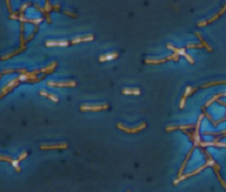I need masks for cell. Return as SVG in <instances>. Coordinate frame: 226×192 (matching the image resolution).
<instances>
[{
	"mask_svg": "<svg viewBox=\"0 0 226 192\" xmlns=\"http://www.w3.org/2000/svg\"><path fill=\"white\" fill-rule=\"evenodd\" d=\"M190 128H195L194 125H183V126H169L167 127V131H171V130H174V129H182V130H187V129Z\"/></svg>",
	"mask_w": 226,
	"mask_h": 192,
	"instance_id": "e0dca14e",
	"label": "cell"
},
{
	"mask_svg": "<svg viewBox=\"0 0 226 192\" xmlns=\"http://www.w3.org/2000/svg\"><path fill=\"white\" fill-rule=\"evenodd\" d=\"M191 48H199V49H202V48H204V46L202 45L201 43H197V44H192V43H189L187 45V49H191Z\"/></svg>",
	"mask_w": 226,
	"mask_h": 192,
	"instance_id": "d4e9b609",
	"label": "cell"
},
{
	"mask_svg": "<svg viewBox=\"0 0 226 192\" xmlns=\"http://www.w3.org/2000/svg\"><path fill=\"white\" fill-rule=\"evenodd\" d=\"M167 48H168V49H170L171 51H173V53L178 54V55H182V56H184V58L187 60V62H190V63H191V64H193V62H194V61H193L192 56H190L189 54L187 53L185 49H177V48H174V46H173L172 44H170V43L167 44Z\"/></svg>",
	"mask_w": 226,
	"mask_h": 192,
	"instance_id": "3957f363",
	"label": "cell"
},
{
	"mask_svg": "<svg viewBox=\"0 0 226 192\" xmlns=\"http://www.w3.org/2000/svg\"><path fill=\"white\" fill-rule=\"evenodd\" d=\"M217 103H219V105H222V106H225L226 107V102H224V101L219 100V101H217Z\"/></svg>",
	"mask_w": 226,
	"mask_h": 192,
	"instance_id": "4dcf8cb0",
	"label": "cell"
},
{
	"mask_svg": "<svg viewBox=\"0 0 226 192\" xmlns=\"http://www.w3.org/2000/svg\"><path fill=\"white\" fill-rule=\"evenodd\" d=\"M64 13H65V15H67V16H70V17H72V18H76V15L75 13H73V12H70V11H64Z\"/></svg>",
	"mask_w": 226,
	"mask_h": 192,
	"instance_id": "f546056e",
	"label": "cell"
},
{
	"mask_svg": "<svg viewBox=\"0 0 226 192\" xmlns=\"http://www.w3.org/2000/svg\"><path fill=\"white\" fill-rule=\"evenodd\" d=\"M219 84H226V81H214V82H210V83H205L201 87H211V86L214 85H219Z\"/></svg>",
	"mask_w": 226,
	"mask_h": 192,
	"instance_id": "7402d4cb",
	"label": "cell"
},
{
	"mask_svg": "<svg viewBox=\"0 0 226 192\" xmlns=\"http://www.w3.org/2000/svg\"><path fill=\"white\" fill-rule=\"evenodd\" d=\"M53 10H56V11H58V10H60V5H58V3H55V5L53 6Z\"/></svg>",
	"mask_w": 226,
	"mask_h": 192,
	"instance_id": "1f68e13d",
	"label": "cell"
},
{
	"mask_svg": "<svg viewBox=\"0 0 226 192\" xmlns=\"http://www.w3.org/2000/svg\"><path fill=\"white\" fill-rule=\"evenodd\" d=\"M195 35H196V37L199 38V40H200V43H201L202 45L204 46L205 49H207V50H209V52H212V48L209 45V44L206 43V42L204 41V40H203V38H202V35H201V34H200L199 32H195Z\"/></svg>",
	"mask_w": 226,
	"mask_h": 192,
	"instance_id": "44dd1931",
	"label": "cell"
},
{
	"mask_svg": "<svg viewBox=\"0 0 226 192\" xmlns=\"http://www.w3.org/2000/svg\"><path fill=\"white\" fill-rule=\"evenodd\" d=\"M122 94H128V95H139L140 94V90L137 87H128L122 90Z\"/></svg>",
	"mask_w": 226,
	"mask_h": 192,
	"instance_id": "ac0fdd59",
	"label": "cell"
},
{
	"mask_svg": "<svg viewBox=\"0 0 226 192\" xmlns=\"http://www.w3.org/2000/svg\"><path fill=\"white\" fill-rule=\"evenodd\" d=\"M27 157H28V152H23V153H21V155H20V157L18 158V160H19V161L25 160V159L27 158Z\"/></svg>",
	"mask_w": 226,
	"mask_h": 192,
	"instance_id": "f1b7e54d",
	"label": "cell"
},
{
	"mask_svg": "<svg viewBox=\"0 0 226 192\" xmlns=\"http://www.w3.org/2000/svg\"><path fill=\"white\" fill-rule=\"evenodd\" d=\"M128 192H129V191H128Z\"/></svg>",
	"mask_w": 226,
	"mask_h": 192,
	"instance_id": "e575fe53",
	"label": "cell"
},
{
	"mask_svg": "<svg viewBox=\"0 0 226 192\" xmlns=\"http://www.w3.org/2000/svg\"><path fill=\"white\" fill-rule=\"evenodd\" d=\"M19 83H20V80L18 77H16V78H13V80L10 81L7 85H6L5 87L1 90V97H3V96H5V95L7 94L8 92H10V91L12 90L13 87H16V86L19 85Z\"/></svg>",
	"mask_w": 226,
	"mask_h": 192,
	"instance_id": "8992f818",
	"label": "cell"
},
{
	"mask_svg": "<svg viewBox=\"0 0 226 192\" xmlns=\"http://www.w3.org/2000/svg\"><path fill=\"white\" fill-rule=\"evenodd\" d=\"M6 3H7V6H8V10H9L10 12H11V7H10V1H6Z\"/></svg>",
	"mask_w": 226,
	"mask_h": 192,
	"instance_id": "836d02e7",
	"label": "cell"
},
{
	"mask_svg": "<svg viewBox=\"0 0 226 192\" xmlns=\"http://www.w3.org/2000/svg\"><path fill=\"white\" fill-rule=\"evenodd\" d=\"M0 159H1L2 161H8V162H10L11 165H12V167L16 169V171H17V172H20V170H21V169H20V167H19V162H20V161L18 160V159L9 158V157H7V156H3V155L1 156V157H0Z\"/></svg>",
	"mask_w": 226,
	"mask_h": 192,
	"instance_id": "30bf717a",
	"label": "cell"
},
{
	"mask_svg": "<svg viewBox=\"0 0 226 192\" xmlns=\"http://www.w3.org/2000/svg\"><path fill=\"white\" fill-rule=\"evenodd\" d=\"M33 37H34V32H33V33H32V34H30L29 37L27 38V42H29L30 40H32V39H33Z\"/></svg>",
	"mask_w": 226,
	"mask_h": 192,
	"instance_id": "d6a6232c",
	"label": "cell"
},
{
	"mask_svg": "<svg viewBox=\"0 0 226 192\" xmlns=\"http://www.w3.org/2000/svg\"><path fill=\"white\" fill-rule=\"evenodd\" d=\"M226 96V93H219V94H216V95H214L213 97L211 98L210 101H207L206 102V104L204 105V107L206 108V107H209V106H211L212 104H213L214 102H217L219 100H221L222 97H225Z\"/></svg>",
	"mask_w": 226,
	"mask_h": 192,
	"instance_id": "4fadbf2b",
	"label": "cell"
},
{
	"mask_svg": "<svg viewBox=\"0 0 226 192\" xmlns=\"http://www.w3.org/2000/svg\"><path fill=\"white\" fill-rule=\"evenodd\" d=\"M118 56V54L116 52H112V53H107L105 55L99 56V62H106V61H110V60H114Z\"/></svg>",
	"mask_w": 226,
	"mask_h": 192,
	"instance_id": "9a60e30c",
	"label": "cell"
},
{
	"mask_svg": "<svg viewBox=\"0 0 226 192\" xmlns=\"http://www.w3.org/2000/svg\"><path fill=\"white\" fill-rule=\"evenodd\" d=\"M92 40H94V35H92V34H88V35H86V37L78 38V39H74L73 41L71 42V43H72V44H77V43H81V42L92 41Z\"/></svg>",
	"mask_w": 226,
	"mask_h": 192,
	"instance_id": "2e32d148",
	"label": "cell"
},
{
	"mask_svg": "<svg viewBox=\"0 0 226 192\" xmlns=\"http://www.w3.org/2000/svg\"><path fill=\"white\" fill-rule=\"evenodd\" d=\"M221 17V15H219V13H216V15L214 16V17H212V18H210L209 20H205V21H206V25L207 23H210V22H213L214 20H216V19H219V18Z\"/></svg>",
	"mask_w": 226,
	"mask_h": 192,
	"instance_id": "4316f807",
	"label": "cell"
},
{
	"mask_svg": "<svg viewBox=\"0 0 226 192\" xmlns=\"http://www.w3.org/2000/svg\"><path fill=\"white\" fill-rule=\"evenodd\" d=\"M40 95H41V96H44V97H46V98H50V100L53 101V102H58V97H56L54 94L45 92V91H41V92H40Z\"/></svg>",
	"mask_w": 226,
	"mask_h": 192,
	"instance_id": "d6986e66",
	"label": "cell"
},
{
	"mask_svg": "<svg viewBox=\"0 0 226 192\" xmlns=\"http://www.w3.org/2000/svg\"><path fill=\"white\" fill-rule=\"evenodd\" d=\"M15 72H18V73H22V74L28 73V72L25 70V68H10V70L2 71V72H1V75H3V74H7V73H15Z\"/></svg>",
	"mask_w": 226,
	"mask_h": 192,
	"instance_id": "ffe728a7",
	"label": "cell"
},
{
	"mask_svg": "<svg viewBox=\"0 0 226 192\" xmlns=\"http://www.w3.org/2000/svg\"><path fill=\"white\" fill-rule=\"evenodd\" d=\"M40 148L42 150H53V149H65L67 148V143H54V145H42Z\"/></svg>",
	"mask_w": 226,
	"mask_h": 192,
	"instance_id": "9c48e42d",
	"label": "cell"
},
{
	"mask_svg": "<svg viewBox=\"0 0 226 192\" xmlns=\"http://www.w3.org/2000/svg\"><path fill=\"white\" fill-rule=\"evenodd\" d=\"M196 90H197V87L192 88V87H191V86H187V90H185V92H184V94H183V96H182V100H181L180 108H183V107H184V104H185V101H187V96H189V95L192 94V93H194Z\"/></svg>",
	"mask_w": 226,
	"mask_h": 192,
	"instance_id": "8fae6325",
	"label": "cell"
},
{
	"mask_svg": "<svg viewBox=\"0 0 226 192\" xmlns=\"http://www.w3.org/2000/svg\"><path fill=\"white\" fill-rule=\"evenodd\" d=\"M117 128L122 129V131H125V133H128V134H136V133L140 131L141 129L146 128V123H141V124L139 125L138 127H135V128H127V127H125L124 125L117 124Z\"/></svg>",
	"mask_w": 226,
	"mask_h": 192,
	"instance_id": "277c9868",
	"label": "cell"
},
{
	"mask_svg": "<svg viewBox=\"0 0 226 192\" xmlns=\"http://www.w3.org/2000/svg\"><path fill=\"white\" fill-rule=\"evenodd\" d=\"M108 105L104 104H95V105H83L81 106V110H93V112H98V110H107Z\"/></svg>",
	"mask_w": 226,
	"mask_h": 192,
	"instance_id": "5b68a950",
	"label": "cell"
},
{
	"mask_svg": "<svg viewBox=\"0 0 226 192\" xmlns=\"http://www.w3.org/2000/svg\"><path fill=\"white\" fill-rule=\"evenodd\" d=\"M179 56H180V55H178V54L173 53V54H171V55L167 56V58H164V59H158V60L147 59V60H145V62H146V63H148V64H161V63H164V62L169 61V60H173V61L178 62V61H179Z\"/></svg>",
	"mask_w": 226,
	"mask_h": 192,
	"instance_id": "6da1fadb",
	"label": "cell"
},
{
	"mask_svg": "<svg viewBox=\"0 0 226 192\" xmlns=\"http://www.w3.org/2000/svg\"><path fill=\"white\" fill-rule=\"evenodd\" d=\"M44 9H45V11L48 13L51 11L52 9H53V7H52V5H51V2H49V1H45V7H44Z\"/></svg>",
	"mask_w": 226,
	"mask_h": 192,
	"instance_id": "484cf974",
	"label": "cell"
},
{
	"mask_svg": "<svg viewBox=\"0 0 226 192\" xmlns=\"http://www.w3.org/2000/svg\"><path fill=\"white\" fill-rule=\"evenodd\" d=\"M215 173H216V177H217V179H219V183H221V185L224 188V189L226 190V183H225V181H224V180L222 179L221 175H219V170H215Z\"/></svg>",
	"mask_w": 226,
	"mask_h": 192,
	"instance_id": "cb8c5ba5",
	"label": "cell"
},
{
	"mask_svg": "<svg viewBox=\"0 0 226 192\" xmlns=\"http://www.w3.org/2000/svg\"><path fill=\"white\" fill-rule=\"evenodd\" d=\"M71 42L61 40V41H53V40H48L45 43L46 46H67Z\"/></svg>",
	"mask_w": 226,
	"mask_h": 192,
	"instance_id": "7c38bea8",
	"label": "cell"
},
{
	"mask_svg": "<svg viewBox=\"0 0 226 192\" xmlns=\"http://www.w3.org/2000/svg\"><path fill=\"white\" fill-rule=\"evenodd\" d=\"M23 50H25V46H22V48H20L19 50H17V51H15V52H12V53H10V54H8V55H5V56H2V60H7V59H9V58H11L12 55H16V54H18V53H20V52H22Z\"/></svg>",
	"mask_w": 226,
	"mask_h": 192,
	"instance_id": "603a6c76",
	"label": "cell"
},
{
	"mask_svg": "<svg viewBox=\"0 0 226 192\" xmlns=\"http://www.w3.org/2000/svg\"><path fill=\"white\" fill-rule=\"evenodd\" d=\"M48 86L51 87H75L76 82L75 81H65V82H54V81H49L46 83Z\"/></svg>",
	"mask_w": 226,
	"mask_h": 192,
	"instance_id": "7a4b0ae2",
	"label": "cell"
},
{
	"mask_svg": "<svg viewBox=\"0 0 226 192\" xmlns=\"http://www.w3.org/2000/svg\"><path fill=\"white\" fill-rule=\"evenodd\" d=\"M196 147H197V146H195V145H193V146L191 147V149H190V151H189V152H187V157H185L184 161H183L182 166H181L180 170H179V172H178V178H179V177H181V176H183V171H184L185 167H187V161H189L190 157H191V156H192V152H193V151H194V149L196 148Z\"/></svg>",
	"mask_w": 226,
	"mask_h": 192,
	"instance_id": "ba28073f",
	"label": "cell"
},
{
	"mask_svg": "<svg viewBox=\"0 0 226 192\" xmlns=\"http://www.w3.org/2000/svg\"><path fill=\"white\" fill-rule=\"evenodd\" d=\"M217 147V148H226V143H219L217 140H213V141H201L200 143V147L201 148H205V147Z\"/></svg>",
	"mask_w": 226,
	"mask_h": 192,
	"instance_id": "52a82bcc",
	"label": "cell"
},
{
	"mask_svg": "<svg viewBox=\"0 0 226 192\" xmlns=\"http://www.w3.org/2000/svg\"><path fill=\"white\" fill-rule=\"evenodd\" d=\"M56 68V63L55 62H53V63H51L50 65H48L46 68H40L39 70V73H43V74H50V73H53L54 70H55Z\"/></svg>",
	"mask_w": 226,
	"mask_h": 192,
	"instance_id": "5bb4252c",
	"label": "cell"
},
{
	"mask_svg": "<svg viewBox=\"0 0 226 192\" xmlns=\"http://www.w3.org/2000/svg\"><path fill=\"white\" fill-rule=\"evenodd\" d=\"M30 5H31V3H30V2H25V3H23V5H22V7L20 8V10H19L20 15H21V13H23V11H25V10L28 8V6H30Z\"/></svg>",
	"mask_w": 226,
	"mask_h": 192,
	"instance_id": "83f0119b",
	"label": "cell"
}]
</instances>
